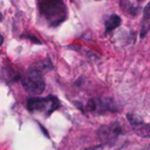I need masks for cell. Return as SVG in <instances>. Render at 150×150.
<instances>
[{"instance_id":"obj_9","label":"cell","mask_w":150,"mask_h":150,"mask_svg":"<svg viewBox=\"0 0 150 150\" xmlns=\"http://www.w3.org/2000/svg\"><path fill=\"white\" fill-rule=\"evenodd\" d=\"M26 38H28L29 40H32V41H34L35 43H41V42H40V40H38V39H36V38H34V36H30V35H27Z\"/></svg>"},{"instance_id":"obj_5","label":"cell","mask_w":150,"mask_h":150,"mask_svg":"<svg viewBox=\"0 0 150 150\" xmlns=\"http://www.w3.org/2000/svg\"><path fill=\"white\" fill-rule=\"evenodd\" d=\"M127 118L132 128V130L141 137L143 138H149L150 137V124L143 122L138 116L134 114H128Z\"/></svg>"},{"instance_id":"obj_3","label":"cell","mask_w":150,"mask_h":150,"mask_svg":"<svg viewBox=\"0 0 150 150\" xmlns=\"http://www.w3.org/2000/svg\"><path fill=\"white\" fill-rule=\"evenodd\" d=\"M60 105L59 100L55 96L48 97H30L27 100V108L29 111H46V115L49 116L55 111Z\"/></svg>"},{"instance_id":"obj_7","label":"cell","mask_w":150,"mask_h":150,"mask_svg":"<svg viewBox=\"0 0 150 150\" xmlns=\"http://www.w3.org/2000/svg\"><path fill=\"white\" fill-rule=\"evenodd\" d=\"M143 23H142V34L141 36H144L146 34V32L150 29V2L144 7L143 11Z\"/></svg>"},{"instance_id":"obj_12","label":"cell","mask_w":150,"mask_h":150,"mask_svg":"<svg viewBox=\"0 0 150 150\" xmlns=\"http://www.w3.org/2000/svg\"><path fill=\"white\" fill-rule=\"evenodd\" d=\"M141 150H150V146H148V148H144V149H141Z\"/></svg>"},{"instance_id":"obj_1","label":"cell","mask_w":150,"mask_h":150,"mask_svg":"<svg viewBox=\"0 0 150 150\" xmlns=\"http://www.w3.org/2000/svg\"><path fill=\"white\" fill-rule=\"evenodd\" d=\"M47 68H52V64L49 63L48 60H45V61L30 67L28 69V71L26 73V75L21 79L23 89L33 95L41 94L46 87V83H45V80L42 76V71L46 70Z\"/></svg>"},{"instance_id":"obj_2","label":"cell","mask_w":150,"mask_h":150,"mask_svg":"<svg viewBox=\"0 0 150 150\" xmlns=\"http://www.w3.org/2000/svg\"><path fill=\"white\" fill-rule=\"evenodd\" d=\"M40 13L54 26L66 19V7L62 0H38Z\"/></svg>"},{"instance_id":"obj_4","label":"cell","mask_w":150,"mask_h":150,"mask_svg":"<svg viewBox=\"0 0 150 150\" xmlns=\"http://www.w3.org/2000/svg\"><path fill=\"white\" fill-rule=\"evenodd\" d=\"M97 134L104 143H112L122 134V127L118 122H112L110 124L102 125Z\"/></svg>"},{"instance_id":"obj_8","label":"cell","mask_w":150,"mask_h":150,"mask_svg":"<svg viewBox=\"0 0 150 150\" xmlns=\"http://www.w3.org/2000/svg\"><path fill=\"white\" fill-rule=\"evenodd\" d=\"M121 8L130 15H136L138 12V8L132 6V4H130L128 0H121Z\"/></svg>"},{"instance_id":"obj_10","label":"cell","mask_w":150,"mask_h":150,"mask_svg":"<svg viewBox=\"0 0 150 150\" xmlns=\"http://www.w3.org/2000/svg\"><path fill=\"white\" fill-rule=\"evenodd\" d=\"M98 146H91V148H86L84 150H96Z\"/></svg>"},{"instance_id":"obj_11","label":"cell","mask_w":150,"mask_h":150,"mask_svg":"<svg viewBox=\"0 0 150 150\" xmlns=\"http://www.w3.org/2000/svg\"><path fill=\"white\" fill-rule=\"evenodd\" d=\"M2 42H4V38H2V35H0V46L2 45Z\"/></svg>"},{"instance_id":"obj_14","label":"cell","mask_w":150,"mask_h":150,"mask_svg":"<svg viewBox=\"0 0 150 150\" xmlns=\"http://www.w3.org/2000/svg\"><path fill=\"white\" fill-rule=\"evenodd\" d=\"M137 1H139V2H141V1H143V0H137Z\"/></svg>"},{"instance_id":"obj_6","label":"cell","mask_w":150,"mask_h":150,"mask_svg":"<svg viewBox=\"0 0 150 150\" xmlns=\"http://www.w3.org/2000/svg\"><path fill=\"white\" fill-rule=\"evenodd\" d=\"M122 20L117 14H111L107 18L104 26H105V33H110L111 30H114L115 28H117L121 25Z\"/></svg>"},{"instance_id":"obj_13","label":"cell","mask_w":150,"mask_h":150,"mask_svg":"<svg viewBox=\"0 0 150 150\" xmlns=\"http://www.w3.org/2000/svg\"><path fill=\"white\" fill-rule=\"evenodd\" d=\"M2 20V14H1V12H0V21Z\"/></svg>"}]
</instances>
